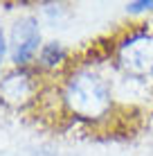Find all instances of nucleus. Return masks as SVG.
<instances>
[{
  "mask_svg": "<svg viewBox=\"0 0 153 156\" xmlns=\"http://www.w3.org/2000/svg\"><path fill=\"white\" fill-rule=\"evenodd\" d=\"M38 45H41L38 20L32 16L20 18L12 30V59L16 63H27L36 55Z\"/></svg>",
  "mask_w": 153,
  "mask_h": 156,
  "instance_id": "3",
  "label": "nucleus"
},
{
  "mask_svg": "<svg viewBox=\"0 0 153 156\" xmlns=\"http://www.w3.org/2000/svg\"><path fill=\"white\" fill-rule=\"evenodd\" d=\"M63 57H65V48H63L61 43H56V41L47 43L43 50H41V61H43L45 66H56V63L63 61Z\"/></svg>",
  "mask_w": 153,
  "mask_h": 156,
  "instance_id": "5",
  "label": "nucleus"
},
{
  "mask_svg": "<svg viewBox=\"0 0 153 156\" xmlns=\"http://www.w3.org/2000/svg\"><path fill=\"white\" fill-rule=\"evenodd\" d=\"M65 102L75 115L92 120L110 109V88L97 73L81 70L68 82Z\"/></svg>",
  "mask_w": 153,
  "mask_h": 156,
  "instance_id": "1",
  "label": "nucleus"
},
{
  "mask_svg": "<svg viewBox=\"0 0 153 156\" xmlns=\"http://www.w3.org/2000/svg\"><path fill=\"white\" fill-rule=\"evenodd\" d=\"M119 63L133 77H146L153 73V36L135 34L119 48Z\"/></svg>",
  "mask_w": 153,
  "mask_h": 156,
  "instance_id": "2",
  "label": "nucleus"
},
{
  "mask_svg": "<svg viewBox=\"0 0 153 156\" xmlns=\"http://www.w3.org/2000/svg\"><path fill=\"white\" fill-rule=\"evenodd\" d=\"M5 52H7V43H5V32H2V27H0V63H2Z\"/></svg>",
  "mask_w": 153,
  "mask_h": 156,
  "instance_id": "7",
  "label": "nucleus"
},
{
  "mask_svg": "<svg viewBox=\"0 0 153 156\" xmlns=\"http://www.w3.org/2000/svg\"><path fill=\"white\" fill-rule=\"evenodd\" d=\"M131 14H138V12H146V9H153V2H146V0H142V2H131L128 7Z\"/></svg>",
  "mask_w": 153,
  "mask_h": 156,
  "instance_id": "6",
  "label": "nucleus"
},
{
  "mask_svg": "<svg viewBox=\"0 0 153 156\" xmlns=\"http://www.w3.org/2000/svg\"><path fill=\"white\" fill-rule=\"evenodd\" d=\"M32 93H34V84L27 73H12L0 82V102H5L7 106L27 104Z\"/></svg>",
  "mask_w": 153,
  "mask_h": 156,
  "instance_id": "4",
  "label": "nucleus"
}]
</instances>
